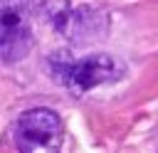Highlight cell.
I'll return each instance as SVG.
<instances>
[{"label":"cell","instance_id":"cell-1","mask_svg":"<svg viewBox=\"0 0 158 153\" xmlns=\"http://www.w3.org/2000/svg\"><path fill=\"white\" fill-rule=\"evenodd\" d=\"M49 74L57 84L69 89L72 94H86L94 86L111 84L123 76L126 67L121 59L111 54H89V57H74L67 49H57L47 59Z\"/></svg>","mask_w":158,"mask_h":153},{"label":"cell","instance_id":"cell-2","mask_svg":"<svg viewBox=\"0 0 158 153\" xmlns=\"http://www.w3.org/2000/svg\"><path fill=\"white\" fill-rule=\"evenodd\" d=\"M42 15L62 37L79 44H89L104 37L109 30V15L101 7L91 5H72L69 0H44Z\"/></svg>","mask_w":158,"mask_h":153},{"label":"cell","instance_id":"cell-3","mask_svg":"<svg viewBox=\"0 0 158 153\" xmlns=\"http://www.w3.org/2000/svg\"><path fill=\"white\" fill-rule=\"evenodd\" d=\"M15 143L20 153H59L62 121L52 109H30L15 123Z\"/></svg>","mask_w":158,"mask_h":153},{"label":"cell","instance_id":"cell-4","mask_svg":"<svg viewBox=\"0 0 158 153\" xmlns=\"http://www.w3.org/2000/svg\"><path fill=\"white\" fill-rule=\"evenodd\" d=\"M32 47L30 0H0V62L12 64Z\"/></svg>","mask_w":158,"mask_h":153}]
</instances>
